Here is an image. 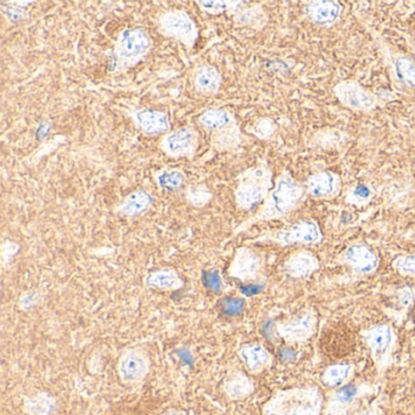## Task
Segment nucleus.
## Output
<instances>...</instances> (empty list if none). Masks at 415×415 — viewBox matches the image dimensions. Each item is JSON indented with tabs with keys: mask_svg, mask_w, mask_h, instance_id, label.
Here are the masks:
<instances>
[{
	"mask_svg": "<svg viewBox=\"0 0 415 415\" xmlns=\"http://www.w3.org/2000/svg\"><path fill=\"white\" fill-rule=\"evenodd\" d=\"M307 196L305 183L296 181L289 169H284L274 179L272 190L259 210L252 217L239 225L233 232L232 238L238 236L258 223L282 220L292 215L305 202Z\"/></svg>",
	"mask_w": 415,
	"mask_h": 415,
	"instance_id": "nucleus-1",
	"label": "nucleus"
},
{
	"mask_svg": "<svg viewBox=\"0 0 415 415\" xmlns=\"http://www.w3.org/2000/svg\"><path fill=\"white\" fill-rule=\"evenodd\" d=\"M324 397L317 386L282 388L262 407L263 415H322Z\"/></svg>",
	"mask_w": 415,
	"mask_h": 415,
	"instance_id": "nucleus-2",
	"label": "nucleus"
},
{
	"mask_svg": "<svg viewBox=\"0 0 415 415\" xmlns=\"http://www.w3.org/2000/svg\"><path fill=\"white\" fill-rule=\"evenodd\" d=\"M151 48L153 39L146 29L142 27L123 29L107 56L109 71L114 76L129 71L148 56Z\"/></svg>",
	"mask_w": 415,
	"mask_h": 415,
	"instance_id": "nucleus-3",
	"label": "nucleus"
},
{
	"mask_svg": "<svg viewBox=\"0 0 415 415\" xmlns=\"http://www.w3.org/2000/svg\"><path fill=\"white\" fill-rule=\"evenodd\" d=\"M273 186L272 168L266 161H259L239 173L234 190L235 205L239 210H255L263 205Z\"/></svg>",
	"mask_w": 415,
	"mask_h": 415,
	"instance_id": "nucleus-4",
	"label": "nucleus"
},
{
	"mask_svg": "<svg viewBox=\"0 0 415 415\" xmlns=\"http://www.w3.org/2000/svg\"><path fill=\"white\" fill-rule=\"evenodd\" d=\"M197 123L210 133L212 148L218 153L238 150L243 142L238 119L225 109H209L197 119Z\"/></svg>",
	"mask_w": 415,
	"mask_h": 415,
	"instance_id": "nucleus-5",
	"label": "nucleus"
},
{
	"mask_svg": "<svg viewBox=\"0 0 415 415\" xmlns=\"http://www.w3.org/2000/svg\"><path fill=\"white\" fill-rule=\"evenodd\" d=\"M324 241V234L319 223L312 218H305L285 225L279 229L268 230L252 240L255 243H273L280 248L287 246H318Z\"/></svg>",
	"mask_w": 415,
	"mask_h": 415,
	"instance_id": "nucleus-6",
	"label": "nucleus"
},
{
	"mask_svg": "<svg viewBox=\"0 0 415 415\" xmlns=\"http://www.w3.org/2000/svg\"><path fill=\"white\" fill-rule=\"evenodd\" d=\"M333 93L345 107L362 114H370L395 99L390 91H370L354 80L338 82L333 86Z\"/></svg>",
	"mask_w": 415,
	"mask_h": 415,
	"instance_id": "nucleus-7",
	"label": "nucleus"
},
{
	"mask_svg": "<svg viewBox=\"0 0 415 415\" xmlns=\"http://www.w3.org/2000/svg\"><path fill=\"white\" fill-rule=\"evenodd\" d=\"M363 342L367 346L377 372L386 370L392 363L393 352L398 344L396 331L390 324L380 323L361 331Z\"/></svg>",
	"mask_w": 415,
	"mask_h": 415,
	"instance_id": "nucleus-8",
	"label": "nucleus"
},
{
	"mask_svg": "<svg viewBox=\"0 0 415 415\" xmlns=\"http://www.w3.org/2000/svg\"><path fill=\"white\" fill-rule=\"evenodd\" d=\"M158 33L165 38L173 39L188 49L195 45L199 38V27L195 20L186 10L168 9L158 15Z\"/></svg>",
	"mask_w": 415,
	"mask_h": 415,
	"instance_id": "nucleus-9",
	"label": "nucleus"
},
{
	"mask_svg": "<svg viewBox=\"0 0 415 415\" xmlns=\"http://www.w3.org/2000/svg\"><path fill=\"white\" fill-rule=\"evenodd\" d=\"M377 47L392 82L400 91H415V58L377 38Z\"/></svg>",
	"mask_w": 415,
	"mask_h": 415,
	"instance_id": "nucleus-10",
	"label": "nucleus"
},
{
	"mask_svg": "<svg viewBox=\"0 0 415 415\" xmlns=\"http://www.w3.org/2000/svg\"><path fill=\"white\" fill-rule=\"evenodd\" d=\"M199 142V132L194 127L186 126L165 134L158 146L168 158H191L197 151Z\"/></svg>",
	"mask_w": 415,
	"mask_h": 415,
	"instance_id": "nucleus-11",
	"label": "nucleus"
},
{
	"mask_svg": "<svg viewBox=\"0 0 415 415\" xmlns=\"http://www.w3.org/2000/svg\"><path fill=\"white\" fill-rule=\"evenodd\" d=\"M150 359L148 354L139 349H124L117 361V374L119 380L128 386H138L143 384L150 372Z\"/></svg>",
	"mask_w": 415,
	"mask_h": 415,
	"instance_id": "nucleus-12",
	"label": "nucleus"
},
{
	"mask_svg": "<svg viewBox=\"0 0 415 415\" xmlns=\"http://www.w3.org/2000/svg\"><path fill=\"white\" fill-rule=\"evenodd\" d=\"M317 315L313 310L282 320L276 324V334L287 345H302L310 341L317 330Z\"/></svg>",
	"mask_w": 415,
	"mask_h": 415,
	"instance_id": "nucleus-13",
	"label": "nucleus"
},
{
	"mask_svg": "<svg viewBox=\"0 0 415 415\" xmlns=\"http://www.w3.org/2000/svg\"><path fill=\"white\" fill-rule=\"evenodd\" d=\"M263 258L252 248L241 246L235 250L234 256L228 267V276L243 284L256 282L262 274Z\"/></svg>",
	"mask_w": 415,
	"mask_h": 415,
	"instance_id": "nucleus-14",
	"label": "nucleus"
},
{
	"mask_svg": "<svg viewBox=\"0 0 415 415\" xmlns=\"http://www.w3.org/2000/svg\"><path fill=\"white\" fill-rule=\"evenodd\" d=\"M338 262L349 267L354 274L370 276L377 272L380 258L367 243H354L340 253Z\"/></svg>",
	"mask_w": 415,
	"mask_h": 415,
	"instance_id": "nucleus-15",
	"label": "nucleus"
},
{
	"mask_svg": "<svg viewBox=\"0 0 415 415\" xmlns=\"http://www.w3.org/2000/svg\"><path fill=\"white\" fill-rule=\"evenodd\" d=\"M307 195L315 200H333L342 191V179L339 173L329 169L310 174L305 181Z\"/></svg>",
	"mask_w": 415,
	"mask_h": 415,
	"instance_id": "nucleus-16",
	"label": "nucleus"
},
{
	"mask_svg": "<svg viewBox=\"0 0 415 415\" xmlns=\"http://www.w3.org/2000/svg\"><path fill=\"white\" fill-rule=\"evenodd\" d=\"M344 13V6L336 0H315L307 1L303 6V15L312 24L331 29L339 24Z\"/></svg>",
	"mask_w": 415,
	"mask_h": 415,
	"instance_id": "nucleus-17",
	"label": "nucleus"
},
{
	"mask_svg": "<svg viewBox=\"0 0 415 415\" xmlns=\"http://www.w3.org/2000/svg\"><path fill=\"white\" fill-rule=\"evenodd\" d=\"M320 262L315 253L310 250L301 248L290 253L282 263V272L287 277L296 280H305L318 272Z\"/></svg>",
	"mask_w": 415,
	"mask_h": 415,
	"instance_id": "nucleus-18",
	"label": "nucleus"
},
{
	"mask_svg": "<svg viewBox=\"0 0 415 415\" xmlns=\"http://www.w3.org/2000/svg\"><path fill=\"white\" fill-rule=\"evenodd\" d=\"M134 126L146 135L169 133L171 122L166 112L155 109H135L128 114Z\"/></svg>",
	"mask_w": 415,
	"mask_h": 415,
	"instance_id": "nucleus-19",
	"label": "nucleus"
},
{
	"mask_svg": "<svg viewBox=\"0 0 415 415\" xmlns=\"http://www.w3.org/2000/svg\"><path fill=\"white\" fill-rule=\"evenodd\" d=\"M238 357L243 362V367L252 375H258L272 367L273 356L263 345L258 342H248L240 346Z\"/></svg>",
	"mask_w": 415,
	"mask_h": 415,
	"instance_id": "nucleus-20",
	"label": "nucleus"
},
{
	"mask_svg": "<svg viewBox=\"0 0 415 415\" xmlns=\"http://www.w3.org/2000/svg\"><path fill=\"white\" fill-rule=\"evenodd\" d=\"M194 91L204 96H217L222 88V75L210 63H201L194 68L190 76Z\"/></svg>",
	"mask_w": 415,
	"mask_h": 415,
	"instance_id": "nucleus-21",
	"label": "nucleus"
},
{
	"mask_svg": "<svg viewBox=\"0 0 415 415\" xmlns=\"http://www.w3.org/2000/svg\"><path fill=\"white\" fill-rule=\"evenodd\" d=\"M143 285L155 292H178L184 287V280L174 268H158L143 278Z\"/></svg>",
	"mask_w": 415,
	"mask_h": 415,
	"instance_id": "nucleus-22",
	"label": "nucleus"
},
{
	"mask_svg": "<svg viewBox=\"0 0 415 415\" xmlns=\"http://www.w3.org/2000/svg\"><path fill=\"white\" fill-rule=\"evenodd\" d=\"M222 392L229 401H243L255 392V382L248 374L234 369L227 374L222 382Z\"/></svg>",
	"mask_w": 415,
	"mask_h": 415,
	"instance_id": "nucleus-23",
	"label": "nucleus"
},
{
	"mask_svg": "<svg viewBox=\"0 0 415 415\" xmlns=\"http://www.w3.org/2000/svg\"><path fill=\"white\" fill-rule=\"evenodd\" d=\"M363 395V387L349 382L345 386L336 388L330 395L325 415H346L354 402Z\"/></svg>",
	"mask_w": 415,
	"mask_h": 415,
	"instance_id": "nucleus-24",
	"label": "nucleus"
},
{
	"mask_svg": "<svg viewBox=\"0 0 415 415\" xmlns=\"http://www.w3.org/2000/svg\"><path fill=\"white\" fill-rule=\"evenodd\" d=\"M153 204V195L149 191L138 189L132 191L116 206L115 213L127 218H134L144 215Z\"/></svg>",
	"mask_w": 415,
	"mask_h": 415,
	"instance_id": "nucleus-25",
	"label": "nucleus"
},
{
	"mask_svg": "<svg viewBox=\"0 0 415 415\" xmlns=\"http://www.w3.org/2000/svg\"><path fill=\"white\" fill-rule=\"evenodd\" d=\"M354 370L356 368L354 363H335L325 368L320 380L325 387L336 390L351 382L354 377Z\"/></svg>",
	"mask_w": 415,
	"mask_h": 415,
	"instance_id": "nucleus-26",
	"label": "nucleus"
},
{
	"mask_svg": "<svg viewBox=\"0 0 415 415\" xmlns=\"http://www.w3.org/2000/svg\"><path fill=\"white\" fill-rule=\"evenodd\" d=\"M245 5L241 6L235 14L232 15L234 24L241 27L257 29V31L264 29L268 22V15L262 6L261 5L245 6Z\"/></svg>",
	"mask_w": 415,
	"mask_h": 415,
	"instance_id": "nucleus-27",
	"label": "nucleus"
},
{
	"mask_svg": "<svg viewBox=\"0 0 415 415\" xmlns=\"http://www.w3.org/2000/svg\"><path fill=\"white\" fill-rule=\"evenodd\" d=\"M55 406L56 400L49 392H38L24 401V411L27 415H50Z\"/></svg>",
	"mask_w": 415,
	"mask_h": 415,
	"instance_id": "nucleus-28",
	"label": "nucleus"
},
{
	"mask_svg": "<svg viewBox=\"0 0 415 415\" xmlns=\"http://www.w3.org/2000/svg\"><path fill=\"white\" fill-rule=\"evenodd\" d=\"M153 179L160 189L176 191L186 184V176L178 168H161L153 173Z\"/></svg>",
	"mask_w": 415,
	"mask_h": 415,
	"instance_id": "nucleus-29",
	"label": "nucleus"
},
{
	"mask_svg": "<svg viewBox=\"0 0 415 415\" xmlns=\"http://www.w3.org/2000/svg\"><path fill=\"white\" fill-rule=\"evenodd\" d=\"M246 4L245 1H232V0H215V1H201L197 0L196 5H199L201 11L209 15H233L238 11L241 6Z\"/></svg>",
	"mask_w": 415,
	"mask_h": 415,
	"instance_id": "nucleus-30",
	"label": "nucleus"
},
{
	"mask_svg": "<svg viewBox=\"0 0 415 415\" xmlns=\"http://www.w3.org/2000/svg\"><path fill=\"white\" fill-rule=\"evenodd\" d=\"M374 197V190L372 186L365 183H357L351 186L347 193L345 200L347 204L352 206H365L370 204Z\"/></svg>",
	"mask_w": 415,
	"mask_h": 415,
	"instance_id": "nucleus-31",
	"label": "nucleus"
},
{
	"mask_svg": "<svg viewBox=\"0 0 415 415\" xmlns=\"http://www.w3.org/2000/svg\"><path fill=\"white\" fill-rule=\"evenodd\" d=\"M212 193L210 188L206 186L205 183H196L190 184L186 188V199L191 206L196 209L205 207L212 200Z\"/></svg>",
	"mask_w": 415,
	"mask_h": 415,
	"instance_id": "nucleus-32",
	"label": "nucleus"
},
{
	"mask_svg": "<svg viewBox=\"0 0 415 415\" xmlns=\"http://www.w3.org/2000/svg\"><path fill=\"white\" fill-rule=\"evenodd\" d=\"M391 266L402 277L415 279V252L397 256L393 258Z\"/></svg>",
	"mask_w": 415,
	"mask_h": 415,
	"instance_id": "nucleus-33",
	"label": "nucleus"
},
{
	"mask_svg": "<svg viewBox=\"0 0 415 415\" xmlns=\"http://www.w3.org/2000/svg\"><path fill=\"white\" fill-rule=\"evenodd\" d=\"M276 122L273 119H259L253 123L252 127L250 128V132L256 135L259 139H269L271 137L274 135L276 133Z\"/></svg>",
	"mask_w": 415,
	"mask_h": 415,
	"instance_id": "nucleus-34",
	"label": "nucleus"
},
{
	"mask_svg": "<svg viewBox=\"0 0 415 415\" xmlns=\"http://www.w3.org/2000/svg\"><path fill=\"white\" fill-rule=\"evenodd\" d=\"M245 305L246 301L243 297H225L220 303V308L227 317H238L245 310Z\"/></svg>",
	"mask_w": 415,
	"mask_h": 415,
	"instance_id": "nucleus-35",
	"label": "nucleus"
},
{
	"mask_svg": "<svg viewBox=\"0 0 415 415\" xmlns=\"http://www.w3.org/2000/svg\"><path fill=\"white\" fill-rule=\"evenodd\" d=\"M202 284L206 289H209L210 292H218L223 290V280L220 277V273L218 269H211V271H206L202 273Z\"/></svg>",
	"mask_w": 415,
	"mask_h": 415,
	"instance_id": "nucleus-36",
	"label": "nucleus"
},
{
	"mask_svg": "<svg viewBox=\"0 0 415 415\" xmlns=\"http://www.w3.org/2000/svg\"><path fill=\"white\" fill-rule=\"evenodd\" d=\"M1 11H3L5 17L11 20V21H21V20L27 17L24 9L19 8V6H4Z\"/></svg>",
	"mask_w": 415,
	"mask_h": 415,
	"instance_id": "nucleus-37",
	"label": "nucleus"
},
{
	"mask_svg": "<svg viewBox=\"0 0 415 415\" xmlns=\"http://www.w3.org/2000/svg\"><path fill=\"white\" fill-rule=\"evenodd\" d=\"M262 290L263 285L261 282H248V284H243V287H240V294L243 297H252L258 295Z\"/></svg>",
	"mask_w": 415,
	"mask_h": 415,
	"instance_id": "nucleus-38",
	"label": "nucleus"
},
{
	"mask_svg": "<svg viewBox=\"0 0 415 415\" xmlns=\"http://www.w3.org/2000/svg\"><path fill=\"white\" fill-rule=\"evenodd\" d=\"M415 290L411 289V287H406V289H401L400 292H398V297L401 299L400 300V303L402 305H409L412 303V301L414 299L415 296H413V294H414Z\"/></svg>",
	"mask_w": 415,
	"mask_h": 415,
	"instance_id": "nucleus-39",
	"label": "nucleus"
},
{
	"mask_svg": "<svg viewBox=\"0 0 415 415\" xmlns=\"http://www.w3.org/2000/svg\"><path fill=\"white\" fill-rule=\"evenodd\" d=\"M49 130V126L48 124H40V126H39V128H38V134L40 133V138H42V137H43V135H45V132H48Z\"/></svg>",
	"mask_w": 415,
	"mask_h": 415,
	"instance_id": "nucleus-40",
	"label": "nucleus"
},
{
	"mask_svg": "<svg viewBox=\"0 0 415 415\" xmlns=\"http://www.w3.org/2000/svg\"><path fill=\"white\" fill-rule=\"evenodd\" d=\"M163 415H186V413H183L181 411H176V409H171V411H167L166 413H163Z\"/></svg>",
	"mask_w": 415,
	"mask_h": 415,
	"instance_id": "nucleus-41",
	"label": "nucleus"
}]
</instances>
